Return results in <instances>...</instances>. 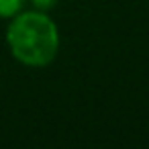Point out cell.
<instances>
[{
  "label": "cell",
  "instance_id": "3957f363",
  "mask_svg": "<svg viewBox=\"0 0 149 149\" xmlns=\"http://www.w3.org/2000/svg\"><path fill=\"white\" fill-rule=\"evenodd\" d=\"M31 2L35 4L37 10H49V8H53L57 4V0H31Z\"/></svg>",
  "mask_w": 149,
  "mask_h": 149
},
{
  "label": "cell",
  "instance_id": "7a4b0ae2",
  "mask_svg": "<svg viewBox=\"0 0 149 149\" xmlns=\"http://www.w3.org/2000/svg\"><path fill=\"white\" fill-rule=\"evenodd\" d=\"M23 4H25V0H0V17L8 19V17L19 15Z\"/></svg>",
  "mask_w": 149,
  "mask_h": 149
},
{
  "label": "cell",
  "instance_id": "6da1fadb",
  "mask_svg": "<svg viewBox=\"0 0 149 149\" xmlns=\"http://www.w3.org/2000/svg\"><path fill=\"white\" fill-rule=\"evenodd\" d=\"M6 41L13 55L21 63L33 68H43L53 61L59 47L57 27L43 13L15 15V21L8 27Z\"/></svg>",
  "mask_w": 149,
  "mask_h": 149
}]
</instances>
